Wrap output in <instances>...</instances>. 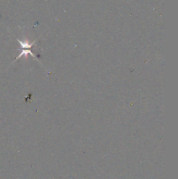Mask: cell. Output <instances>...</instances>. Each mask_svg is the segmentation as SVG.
<instances>
[{
	"label": "cell",
	"instance_id": "2",
	"mask_svg": "<svg viewBox=\"0 0 178 179\" xmlns=\"http://www.w3.org/2000/svg\"><path fill=\"white\" fill-rule=\"evenodd\" d=\"M17 41H19V42L20 43V44H21V45L22 48H32V46L35 43V42H36V40H35V41H34L33 43L29 44V43H28V42L27 41V40H26V41L23 42V41H22L19 40L18 39H17Z\"/></svg>",
	"mask_w": 178,
	"mask_h": 179
},
{
	"label": "cell",
	"instance_id": "1",
	"mask_svg": "<svg viewBox=\"0 0 178 179\" xmlns=\"http://www.w3.org/2000/svg\"><path fill=\"white\" fill-rule=\"evenodd\" d=\"M28 54H30L32 55V56H33V57H34L35 59H37V61H38V59L36 58V56H35V55H34V54L30 50H22V52H21V54L19 55L18 57H17L16 58V59H15V61H16V60H17V59L21 58L23 55H24V56H25V57H27V56H28L27 55H28Z\"/></svg>",
	"mask_w": 178,
	"mask_h": 179
}]
</instances>
